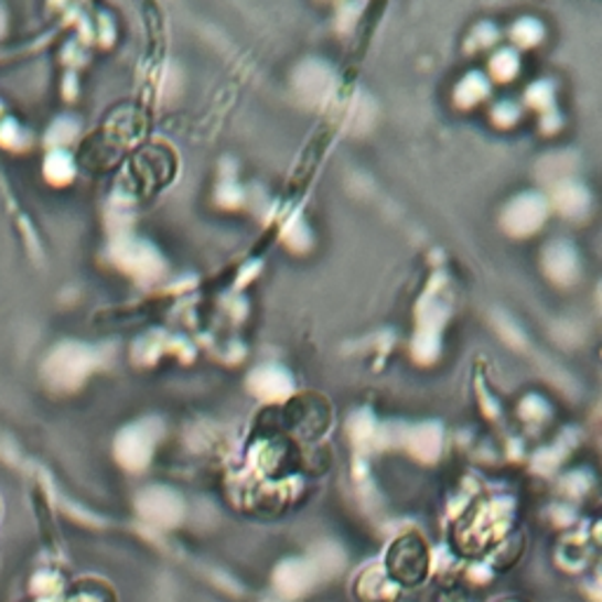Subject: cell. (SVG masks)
Returning <instances> with one entry per match:
<instances>
[{
  "instance_id": "6da1fadb",
  "label": "cell",
  "mask_w": 602,
  "mask_h": 602,
  "mask_svg": "<svg viewBox=\"0 0 602 602\" xmlns=\"http://www.w3.org/2000/svg\"><path fill=\"white\" fill-rule=\"evenodd\" d=\"M388 579L400 587H419L429 574V551L419 537L398 539L386 558Z\"/></svg>"
}]
</instances>
